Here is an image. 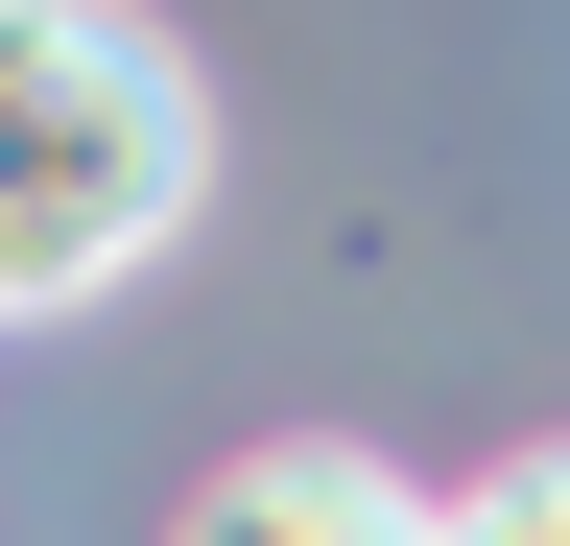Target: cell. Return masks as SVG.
<instances>
[{
    "mask_svg": "<svg viewBox=\"0 0 570 546\" xmlns=\"http://www.w3.org/2000/svg\"><path fill=\"white\" fill-rule=\"evenodd\" d=\"M167 546H452V499H404L381 451H238V475H190Z\"/></svg>",
    "mask_w": 570,
    "mask_h": 546,
    "instance_id": "7a4b0ae2",
    "label": "cell"
},
{
    "mask_svg": "<svg viewBox=\"0 0 570 546\" xmlns=\"http://www.w3.org/2000/svg\"><path fill=\"white\" fill-rule=\"evenodd\" d=\"M452 546H570V451H499L475 499H452Z\"/></svg>",
    "mask_w": 570,
    "mask_h": 546,
    "instance_id": "3957f363",
    "label": "cell"
},
{
    "mask_svg": "<svg viewBox=\"0 0 570 546\" xmlns=\"http://www.w3.org/2000/svg\"><path fill=\"white\" fill-rule=\"evenodd\" d=\"M214 190V96L167 24L119 0H0V309H96L190 238Z\"/></svg>",
    "mask_w": 570,
    "mask_h": 546,
    "instance_id": "6da1fadb",
    "label": "cell"
}]
</instances>
